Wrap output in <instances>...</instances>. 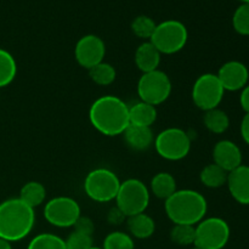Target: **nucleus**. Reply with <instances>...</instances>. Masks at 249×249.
<instances>
[{"instance_id":"3","label":"nucleus","mask_w":249,"mask_h":249,"mask_svg":"<svg viewBox=\"0 0 249 249\" xmlns=\"http://www.w3.org/2000/svg\"><path fill=\"white\" fill-rule=\"evenodd\" d=\"M164 209L173 224L196 226L206 218L208 203L206 197L195 190H177L165 201Z\"/></svg>"},{"instance_id":"16","label":"nucleus","mask_w":249,"mask_h":249,"mask_svg":"<svg viewBox=\"0 0 249 249\" xmlns=\"http://www.w3.org/2000/svg\"><path fill=\"white\" fill-rule=\"evenodd\" d=\"M162 53L156 49V46L150 40L143 41L138 46L135 51V65L142 73L152 72L158 70L160 63Z\"/></svg>"},{"instance_id":"5","label":"nucleus","mask_w":249,"mask_h":249,"mask_svg":"<svg viewBox=\"0 0 249 249\" xmlns=\"http://www.w3.org/2000/svg\"><path fill=\"white\" fill-rule=\"evenodd\" d=\"M189 39L186 26L178 19H165L156 26L150 41L162 55H173L185 48Z\"/></svg>"},{"instance_id":"33","label":"nucleus","mask_w":249,"mask_h":249,"mask_svg":"<svg viewBox=\"0 0 249 249\" xmlns=\"http://www.w3.org/2000/svg\"><path fill=\"white\" fill-rule=\"evenodd\" d=\"M126 220V216L124 215L123 212L118 208V207H112L108 212V215H107V221H108L111 225H121L124 221Z\"/></svg>"},{"instance_id":"31","label":"nucleus","mask_w":249,"mask_h":249,"mask_svg":"<svg viewBox=\"0 0 249 249\" xmlns=\"http://www.w3.org/2000/svg\"><path fill=\"white\" fill-rule=\"evenodd\" d=\"M66 241L67 249H90L94 247L92 245V236L84 235V233L73 231Z\"/></svg>"},{"instance_id":"19","label":"nucleus","mask_w":249,"mask_h":249,"mask_svg":"<svg viewBox=\"0 0 249 249\" xmlns=\"http://www.w3.org/2000/svg\"><path fill=\"white\" fill-rule=\"evenodd\" d=\"M157 108L147 102L139 101L129 107V122L131 125L150 126L157 119Z\"/></svg>"},{"instance_id":"7","label":"nucleus","mask_w":249,"mask_h":249,"mask_svg":"<svg viewBox=\"0 0 249 249\" xmlns=\"http://www.w3.org/2000/svg\"><path fill=\"white\" fill-rule=\"evenodd\" d=\"M153 145L160 157L177 162L187 157L191 151V139L181 128H167L156 136Z\"/></svg>"},{"instance_id":"38","label":"nucleus","mask_w":249,"mask_h":249,"mask_svg":"<svg viewBox=\"0 0 249 249\" xmlns=\"http://www.w3.org/2000/svg\"><path fill=\"white\" fill-rule=\"evenodd\" d=\"M242 2H249V0H241Z\"/></svg>"},{"instance_id":"8","label":"nucleus","mask_w":249,"mask_h":249,"mask_svg":"<svg viewBox=\"0 0 249 249\" xmlns=\"http://www.w3.org/2000/svg\"><path fill=\"white\" fill-rule=\"evenodd\" d=\"M173 84L169 75L160 70L142 73L138 82V95L140 101L158 106L169 99Z\"/></svg>"},{"instance_id":"9","label":"nucleus","mask_w":249,"mask_h":249,"mask_svg":"<svg viewBox=\"0 0 249 249\" xmlns=\"http://www.w3.org/2000/svg\"><path fill=\"white\" fill-rule=\"evenodd\" d=\"M195 247L202 249H223L229 243L231 230L224 219L212 216L204 218L196 226Z\"/></svg>"},{"instance_id":"35","label":"nucleus","mask_w":249,"mask_h":249,"mask_svg":"<svg viewBox=\"0 0 249 249\" xmlns=\"http://www.w3.org/2000/svg\"><path fill=\"white\" fill-rule=\"evenodd\" d=\"M240 104L241 107L243 108V111H245L246 113H249V84L246 85L242 89V91H241Z\"/></svg>"},{"instance_id":"30","label":"nucleus","mask_w":249,"mask_h":249,"mask_svg":"<svg viewBox=\"0 0 249 249\" xmlns=\"http://www.w3.org/2000/svg\"><path fill=\"white\" fill-rule=\"evenodd\" d=\"M232 26L241 36H249V2H242L233 12Z\"/></svg>"},{"instance_id":"11","label":"nucleus","mask_w":249,"mask_h":249,"mask_svg":"<svg viewBox=\"0 0 249 249\" xmlns=\"http://www.w3.org/2000/svg\"><path fill=\"white\" fill-rule=\"evenodd\" d=\"M82 215L80 206L75 199L67 196L53 197L44 207V218L50 225L58 229L73 228Z\"/></svg>"},{"instance_id":"21","label":"nucleus","mask_w":249,"mask_h":249,"mask_svg":"<svg viewBox=\"0 0 249 249\" xmlns=\"http://www.w3.org/2000/svg\"><path fill=\"white\" fill-rule=\"evenodd\" d=\"M18 198L31 208L41 206L46 198V189L41 182L28 181L21 187Z\"/></svg>"},{"instance_id":"14","label":"nucleus","mask_w":249,"mask_h":249,"mask_svg":"<svg viewBox=\"0 0 249 249\" xmlns=\"http://www.w3.org/2000/svg\"><path fill=\"white\" fill-rule=\"evenodd\" d=\"M213 160L216 165L230 173L242 165V151L230 140H221L213 148Z\"/></svg>"},{"instance_id":"15","label":"nucleus","mask_w":249,"mask_h":249,"mask_svg":"<svg viewBox=\"0 0 249 249\" xmlns=\"http://www.w3.org/2000/svg\"><path fill=\"white\" fill-rule=\"evenodd\" d=\"M226 185L237 203L249 206V165H240L229 173Z\"/></svg>"},{"instance_id":"10","label":"nucleus","mask_w":249,"mask_h":249,"mask_svg":"<svg viewBox=\"0 0 249 249\" xmlns=\"http://www.w3.org/2000/svg\"><path fill=\"white\" fill-rule=\"evenodd\" d=\"M224 90L218 75L213 73H204L199 75L192 87V101L197 108L202 111L218 108L223 101Z\"/></svg>"},{"instance_id":"2","label":"nucleus","mask_w":249,"mask_h":249,"mask_svg":"<svg viewBox=\"0 0 249 249\" xmlns=\"http://www.w3.org/2000/svg\"><path fill=\"white\" fill-rule=\"evenodd\" d=\"M34 224V209L18 197L0 203V238L11 243L24 240L32 232Z\"/></svg>"},{"instance_id":"32","label":"nucleus","mask_w":249,"mask_h":249,"mask_svg":"<svg viewBox=\"0 0 249 249\" xmlns=\"http://www.w3.org/2000/svg\"><path fill=\"white\" fill-rule=\"evenodd\" d=\"M73 229H74V231H77V232L92 236V233H94L95 231V225L94 223H92L91 219L88 218V216L80 215L79 218H78V220L75 221Z\"/></svg>"},{"instance_id":"24","label":"nucleus","mask_w":249,"mask_h":249,"mask_svg":"<svg viewBox=\"0 0 249 249\" xmlns=\"http://www.w3.org/2000/svg\"><path fill=\"white\" fill-rule=\"evenodd\" d=\"M16 75V60L9 51L0 48V89L11 84Z\"/></svg>"},{"instance_id":"25","label":"nucleus","mask_w":249,"mask_h":249,"mask_svg":"<svg viewBox=\"0 0 249 249\" xmlns=\"http://www.w3.org/2000/svg\"><path fill=\"white\" fill-rule=\"evenodd\" d=\"M89 71V77L95 84L100 85V87H107L111 85L112 83L116 80L117 72L114 70L113 66L111 63H107L105 61L100 62L99 65L94 66L90 68Z\"/></svg>"},{"instance_id":"17","label":"nucleus","mask_w":249,"mask_h":249,"mask_svg":"<svg viewBox=\"0 0 249 249\" xmlns=\"http://www.w3.org/2000/svg\"><path fill=\"white\" fill-rule=\"evenodd\" d=\"M126 145L134 151H146L155 141L153 131L150 126L129 125L123 133Z\"/></svg>"},{"instance_id":"13","label":"nucleus","mask_w":249,"mask_h":249,"mask_svg":"<svg viewBox=\"0 0 249 249\" xmlns=\"http://www.w3.org/2000/svg\"><path fill=\"white\" fill-rule=\"evenodd\" d=\"M216 75L225 91H237L248 84L249 71L240 61H229L221 66Z\"/></svg>"},{"instance_id":"39","label":"nucleus","mask_w":249,"mask_h":249,"mask_svg":"<svg viewBox=\"0 0 249 249\" xmlns=\"http://www.w3.org/2000/svg\"><path fill=\"white\" fill-rule=\"evenodd\" d=\"M192 249H202V248H198V247H195V246H194V248H192Z\"/></svg>"},{"instance_id":"26","label":"nucleus","mask_w":249,"mask_h":249,"mask_svg":"<svg viewBox=\"0 0 249 249\" xmlns=\"http://www.w3.org/2000/svg\"><path fill=\"white\" fill-rule=\"evenodd\" d=\"M27 249H67L66 241L55 233L43 232L29 241Z\"/></svg>"},{"instance_id":"1","label":"nucleus","mask_w":249,"mask_h":249,"mask_svg":"<svg viewBox=\"0 0 249 249\" xmlns=\"http://www.w3.org/2000/svg\"><path fill=\"white\" fill-rule=\"evenodd\" d=\"M91 125L105 136L123 135L130 125L129 107L121 97L105 95L92 102L89 109Z\"/></svg>"},{"instance_id":"29","label":"nucleus","mask_w":249,"mask_h":249,"mask_svg":"<svg viewBox=\"0 0 249 249\" xmlns=\"http://www.w3.org/2000/svg\"><path fill=\"white\" fill-rule=\"evenodd\" d=\"M156 26H157V23L151 17L146 16V15H140L133 19L130 27L131 32L138 38L143 39V40H150L156 29Z\"/></svg>"},{"instance_id":"28","label":"nucleus","mask_w":249,"mask_h":249,"mask_svg":"<svg viewBox=\"0 0 249 249\" xmlns=\"http://www.w3.org/2000/svg\"><path fill=\"white\" fill-rule=\"evenodd\" d=\"M102 249H135V243L129 233L113 231L105 237Z\"/></svg>"},{"instance_id":"27","label":"nucleus","mask_w":249,"mask_h":249,"mask_svg":"<svg viewBox=\"0 0 249 249\" xmlns=\"http://www.w3.org/2000/svg\"><path fill=\"white\" fill-rule=\"evenodd\" d=\"M170 240L175 245L187 247V246L195 245L196 238V229L192 225H181V224H174L170 230Z\"/></svg>"},{"instance_id":"34","label":"nucleus","mask_w":249,"mask_h":249,"mask_svg":"<svg viewBox=\"0 0 249 249\" xmlns=\"http://www.w3.org/2000/svg\"><path fill=\"white\" fill-rule=\"evenodd\" d=\"M241 136H242L243 141L249 145V113H246L241 122Z\"/></svg>"},{"instance_id":"18","label":"nucleus","mask_w":249,"mask_h":249,"mask_svg":"<svg viewBox=\"0 0 249 249\" xmlns=\"http://www.w3.org/2000/svg\"><path fill=\"white\" fill-rule=\"evenodd\" d=\"M129 235L138 240H147L155 233L156 223L148 214L140 213L126 218Z\"/></svg>"},{"instance_id":"6","label":"nucleus","mask_w":249,"mask_h":249,"mask_svg":"<svg viewBox=\"0 0 249 249\" xmlns=\"http://www.w3.org/2000/svg\"><path fill=\"white\" fill-rule=\"evenodd\" d=\"M150 189L139 179H126L121 182V187L116 197V206L126 218L145 213L150 204Z\"/></svg>"},{"instance_id":"37","label":"nucleus","mask_w":249,"mask_h":249,"mask_svg":"<svg viewBox=\"0 0 249 249\" xmlns=\"http://www.w3.org/2000/svg\"><path fill=\"white\" fill-rule=\"evenodd\" d=\"M90 249H102V247H95L94 246V247H91Z\"/></svg>"},{"instance_id":"23","label":"nucleus","mask_w":249,"mask_h":249,"mask_svg":"<svg viewBox=\"0 0 249 249\" xmlns=\"http://www.w3.org/2000/svg\"><path fill=\"white\" fill-rule=\"evenodd\" d=\"M203 123L204 126L211 133L223 134L230 126V118H229L228 113L225 111H223V109L218 107V108L206 111L203 116Z\"/></svg>"},{"instance_id":"12","label":"nucleus","mask_w":249,"mask_h":249,"mask_svg":"<svg viewBox=\"0 0 249 249\" xmlns=\"http://www.w3.org/2000/svg\"><path fill=\"white\" fill-rule=\"evenodd\" d=\"M105 55H106L105 41L95 34H87L82 36L75 44V61L85 70H90L102 62Z\"/></svg>"},{"instance_id":"20","label":"nucleus","mask_w":249,"mask_h":249,"mask_svg":"<svg viewBox=\"0 0 249 249\" xmlns=\"http://www.w3.org/2000/svg\"><path fill=\"white\" fill-rule=\"evenodd\" d=\"M177 190V180L169 173H157L151 179L150 192L157 198L167 201Z\"/></svg>"},{"instance_id":"36","label":"nucleus","mask_w":249,"mask_h":249,"mask_svg":"<svg viewBox=\"0 0 249 249\" xmlns=\"http://www.w3.org/2000/svg\"><path fill=\"white\" fill-rule=\"evenodd\" d=\"M0 249H12L11 242L4 240V238H0Z\"/></svg>"},{"instance_id":"4","label":"nucleus","mask_w":249,"mask_h":249,"mask_svg":"<svg viewBox=\"0 0 249 249\" xmlns=\"http://www.w3.org/2000/svg\"><path fill=\"white\" fill-rule=\"evenodd\" d=\"M121 182L114 172L107 168H96L88 173L83 187L90 199L97 203H107L116 199Z\"/></svg>"},{"instance_id":"22","label":"nucleus","mask_w":249,"mask_h":249,"mask_svg":"<svg viewBox=\"0 0 249 249\" xmlns=\"http://www.w3.org/2000/svg\"><path fill=\"white\" fill-rule=\"evenodd\" d=\"M229 173L225 172L223 168L216 165L215 163L206 165L199 173V180L202 184L208 189H219V187L226 185Z\"/></svg>"}]
</instances>
